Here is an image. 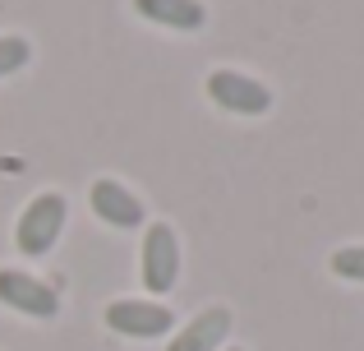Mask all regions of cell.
<instances>
[{
  "mask_svg": "<svg viewBox=\"0 0 364 351\" xmlns=\"http://www.w3.org/2000/svg\"><path fill=\"white\" fill-rule=\"evenodd\" d=\"M226 333H231V310L213 305V310H203L194 324L180 328V337H171L166 351H217Z\"/></svg>",
  "mask_w": 364,
  "mask_h": 351,
  "instance_id": "obj_7",
  "label": "cell"
},
{
  "mask_svg": "<svg viewBox=\"0 0 364 351\" xmlns=\"http://www.w3.org/2000/svg\"><path fill=\"white\" fill-rule=\"evenodd\" d=\"M33 61V46L23 42V37H0V79L14 70H23V65Z\"/></svg>",
  "mask_w": 364,
  "mask_h": 351,
  "instance_id": "obj_10",
  "label": "cell"
},
{
  "mask_svg": "<svg viewBox=\"0 0 364 351\" xmlns=\"http://www.w3.org/2000/svg\"><path fill=\"white\" fill-rule=\"evenodd\" d=\"M139 273H143V287L152 296H166L180 278V245H176V231L166 222L148 226L143 236V254H139Z\"/></svg>",
  "mask_w": 364,
  "mask_h": 351,
  "instance_id": "obj_2",
  "label": "cell"
},
{
  "mask_svg": "<svg viewBox=\"0 0 364 351\" xmlns=\"http://www.w3.org/2000/svg\"><path fill=\"white\" fill-rule=\"evenodd\" d=\"M337 278H346V282H364V245H341L337 254H332V263H328Z\"/></svg>",
  "mask_w": 364,
  "mask_h": 351,
  "instance_id": "obj_9",
  "label": "cell"
},
{
  "mask_svg": "<svg viewBox=\"0 0 364 351\" xmlns=\"http://www.w3.org/2000/svg\"><path fill=\"white\" fill-rule=\"evenodd\" d=\"M88 199H92V213H97L107 226H120V231H129V226L143 222V199L134 194V189H124L120 180H107V176L92 180Z\"/></svg>",
  "mask_w": 364,
  "mask_h": 351,
  "instance_id": "obj_6",
  "label": "cell"
},
{
  "mask_svg": "<svg viewBox=\"0 0 364 351\" xmlns=\"http://www.w3.org/2000/svg\"><path fill=\"white\" fill-rule=\"evenodd\" d=\"M208 98H213L217 107L235 111V116H263V111L272 107V93L258 79L240 74V70H213L208 74Z\"/></svg>",
  "mask_w": 364,
  "mask_h": 351,
  "instance_id": "obj_3",
  "label": "cell"
},
{
  "mask_svg": "<svg viewBox=\"0 0 364 351\" xmlns=\"http://www.w3.org/2000/svg\"><path fill=\"white\" fill-rule=\"evenodd\" d=\"M0 300H5L9 310H18V315H28V319H51L55 310H60L55 287H46L33 273H18V268L0 273Z\"/></svg>",
  "mask_w": 364,
  "mask_h": 351,
  "instance_id": "obj_5",
  "label": "cell"
},
{
  "mask_svg": "<svg viewBox=\"0 0 364 351\" xmlns=\"http://www.w3.org/2000/svg\"><path fill=\"white\" fill-rule=\"evenodd\" d=\"M231 351H240V347H231Z\"/></svg>",
  "mask_w": 364,
  "mask_h": 351,
  "instance_id": "obj_11",
  "label": "cell"
},
{
  "mask_svg": "<svg viewBox=\"0 0 364 351\" xmlns=\"http://www.w3.org/2000/svg\"><path fill=\"white\" fill-rule=\"evenodd\" d=\"M176 315L157 300H116L107 305V328L120 337H166Z\"/></svg>",
  "mask_w": 364,
  "mask_h": 351,
  "instance_id": "obj_4",
  "label": "cell"
},
{
  "mask_svg": "<svg viewBox=\"0 0 364 351\" xmlns=\"http://www.w3.org/2000/svg\"><path fill=\"white\" fill-rule=\"evenodd\" d=\"M65 217H70V204H65V194H37L33 204L18 213V226H14L18 254H28V259L46 254L55 241H60Z\"/></svg>",
  "mask_w": 364,
  "mask_h": 351,
  "instance_id": "obj_1",
  "label": "cell"
},
{
  "mask_svg": "<svg viewBox=\"0 0 364 351\" xmlns=\"http://www.w3.org/2000/svg\"><path fill=\"white\" fill-rule=\"evenodd\" d=\"M134 9L161 28H180V33H194L208 23V9L198 0H134Z\"/></svg>",
  "mask_w": 364,
  "mask_h": 351,
  "instance_id": "obj_8",
  "label": "cell"
}]
</instances>
